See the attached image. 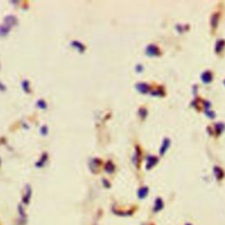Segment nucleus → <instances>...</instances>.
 <instances>
[{"instance_id": "1", "label": "nucleus", "mask_w": 225, "mask_h": 225, "mask_svg": "<svg viewBox=\"0 0 225 225\" xmlns=\"http://www.w3.org/2000/svg\"><path fill=\"white\" fill-rule=\"evenodd\" d=\"M22 88L24 89L25 92H30V90H29V82L27 80H24L22 82Z\"/></svg>"}, {"instance_id": "2", "label": "nucleus", "mask_w": 225, "mask_h": 225, "mask_svg": "<svg viewBox=\"0 0 225 225\" xmlns=\"http://www.w3.org/2000/svg\"><path fill=\"white\" fill-rule=\"evenodd\" d=\"M30 194H31V189H30V187L28 186V189H27V191H26V194H25V196L24 197V199H23V200L25 201V203H28Z\"/></svg>"}, {"instance_id": "3", "label": "nucleus", "mask_w": 225, "mask_h": 225, "mask_svg": "<svg viewBox=\"0 0 225 225\" xmlns=\"http://www.w3.org/2000/svg\"><path fill=\"white\" fill-rule=\"evenodd\" d=\"M37 106H38L40 108H46V106H47V105H46L45 101L42 100H40L38 102H37Z\"/></svg>"}, {"instance_id": "4", "label": "nucleus", "mask_w": 225, "mask_h": 225, "mask_svg": "<svg viewBox=\"0 0 225 225\" xmlns=\"http://www.w3.org/2000/svg\"><path fill=\"white\" fill-rule=\"evenodd\" d=\"M42 129H43V134H46V131H47V127H43Z\"/></svg>"}, {"instance_id": "5", "label": "nucleus", "mask_w": 225, "mask_h": 225, "mask_svg": "<svg viewBox=\"0 0 225 225\" xmlns=\"http://www.w3.org/2000/svg\"><path fill=\"white\" fill-rule=\"evenodd\" d=\"M0 162H1V161H0Z\"/></svg>"}]
</instances>
